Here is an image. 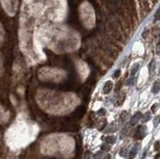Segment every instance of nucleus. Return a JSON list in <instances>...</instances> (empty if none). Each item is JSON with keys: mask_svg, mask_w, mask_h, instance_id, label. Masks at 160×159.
Returning <instances> with one entry per match:
<instances>
[{"mask_svg": "<svg viewBox=\"0 0 160 159\" xmlns=\"http://www.w3.org/2000/svg\"><path fill=\"white\" fill-rule=\"evenodd\" d=\"M36 134H37V129H36L32 122L19 118L8 130L6 141L10 147L20 148L32 141Z\"/></svg>", "mask_w": 160, "mask_h": 159, "instance_id": "nucleus-1", "label": "nucleus"}, {"mask_svg": "<svg viewBox=\"0 0 160 159\" xmlns=\"http://www.w3.org/2000/svg\"><path fill=\"white\" fill-rule=\"evenodd\" d=\"M146 134V127L145 126H139L135 131V139H142Z\"/></svg>", "mask_w": 160, "mask_h": 159, "instance_id": "nucleus-2", "label": "nucleus"}, {"mask_svg": "<svg viewBox=\"0 0 160 159\" xmlns=\"http://www.w3.org/2000/svg\"><path fill=\"white\" fill-rule=\"evenodd\" d=\"M9 119V113L4 111L3 108L0 107V123H6Z\"/></svg>", "mask_w": 160, "mask_h": 159, "instance_id": "nucleus-3", "label": "nucleus"}, {"mask_svg": "<svg viewBox=\"0 0 160 159\" xmlns=\"http://www.w3.org/2000/svg\"><path fill=\"white\" fill-rule=\"evenodd\" d=\"M142 113L140 112H137L133 116L132 119H131V122H130V124H131L132 126H135L137 125V123H139V121L142 119Z\"/></svg>", "mask_w": 160, "mask_h": 159, "instance_id": "nucleus-4", "label": "nucleus"}, {"mask_svg": "<svg viewBox=\"0 0 160 159\" xmlns=\"http://www.w3.org/2000/svg\"><path fill=\"white\" fill-rule=\"evenodd\" d=\"M112 88H113V83L111 82V81H107L103 87V93L104 94L109 93L110 91L112 90Z\"/></svg>", "mask_w": 160, "mask_h": 159, "instance_id": "nucleus-5", "label": "nucleus"}, {"mask_svg": "<svg viewBox=\"0 0 160 159\" xmlns=\"http://www.w3.org/2000/svg\"><path fill=\"white\" fill-rule=\"evenodd\" d=\"M159 91H160V80H157L153 83L152 88H151V92L156 94V93H158Z\"/></svg>", "mask_w": 160, "mask_h": 159, "instance_id": "nucleus-6", "label": "nucleus"}, {"mask_svg": "<svg viewBox=\"0 0 160 159\" xmlns=\"http://www.w3.org/2000/svg\"><path fill=\"white\" fill-rule=\"evenodd\" d=\"M106 125H107V120L106 119H100L99 121H98V125H97V129H98L99 131H102L103 129L106 127Z\"/></svg>", "mask_w": 160, "mask_h": 159, "instance_id": "nucleus-7", "label": "nucleus"}, {"mask_svg": "<svg viewBox=\"0 0 160 159\" xmlns=\"http://www.w3.org/2000/svg\"><path fill=\"white\" fill-rule=\"evenodd\" d=\"M139 68H140V64H139V63H135L134 65L132 66L131 72H130V74H131V77H132V78L135 75V73L138 72V70H139Z\"/></svg>", "mask_w": 160, "mask_h": 159, "instance_id": "nucleus-8", "label": "nucleus"}, {"mask_svg": "<svg viewBox=\"0 0 160 159\" xmlns=\"http://www.w3.org/2000/svg\"><path fill=\"white\" fill-rule=\"evenodd\" d=\"M137 152H138V144L135 145L134 147L132 148V150L130 151V155H129V159H133L137 155Z\"/></svg>", "mask_w": 160, "mask_h": 159, "instance_id": "nucleus-9", "label": "nucleus"}, {"mask_svg": "<svg viewBox=\"0 0 160 159\" xmlns=\"http://www.w3.org/2000/svg\"><path fill=\"white\" fill-rule=\"evenodd\" d=\"M105 141H106V144H115V141H116V137L114 136H108L105 137Z\"/></svg>", "mask_w": 160, "mask_h": 159, "instance_id": "nucleus-10", "label": "nucleus"}, {"mask_svg": "<svg viewBox=\"0 0 160 159\" xmlns=\"http://www.w3.org/2000/svg\"><path fill=\"white\" fill-rule=\"evenodd\" d=\"M142 123H146L147 121H149V120H150L151 116H150V113H149V112H146L145 115H142Z\"/></svg>", "mask_w": 160, "mask_h": 159, "instance_id": "nucleus-11", "label": "nucleus"}, {"mask_svg": "<svg viewBox=\"0 0 160 159\" xmlns=\"http://www.w3.org/2000/svg\"><path fill=\"white\" fill-rule=\"evenodd\" d=\"M154 67H155V61L152 60L148 65V71H149V74H152L154 71Z\"/></svg>", "mask_w": 160, "mask_h": 159, "instance_id": "nucleus-12", "label": "nucleus"}, {"mask_svg": "<svg viewBox=\"0 0 160 159\" xmlns=\"http://www.w3.org/2000/svg\"><path fill=\"white\" fill-rule=\"evenodd\" d=\"M110 149H111L110 144H102V145H101V150H103V151H109Z\"/></svg>", "mask_w": 160, "mask_h": 159, "instance_id": "nucleus-13", "label": "nucleus"}, {"mask_svg": "<svg viewBox=\"0 0 160 159\" xmlns=\"http://www.w3.org/2000/svg\"><path fill=\"white\" fill-rule=\"evenodd\" d=\"M125 97H126V95H125V94H122L120 97H119V101L116 102V105H122L123 104V102L125 100Z\"/></svg>", "mask_w": 160, "mask_h": 159, "instance_id": "nucleus-14", "label": "nucleus"}, {"mask_svg": "<svg viewBox=\"0 0 160 159\" xmlns=\"http://www.w3.org/2000/svg\"><path fill=\"white\" fill-rule=\"evenodd\" d=\"M116 131V127L115 126H110L108 127V128L106 129V133H112V132H115Z\"/></svg>", "mask_w": 160, "mask_h": 159, "instance_id": "nucleus-15", "label": "nucleus"}, {"mask_svg": "<svg viewBox=\"0 0 160 159\" xmlns=\"http://www.w3.org/2000/svg\"><path fill=\"white\" fill-rule=\"evenodd\" d=\"M135 82V78L134 77H133V78H131V79H129L128 81H127V82H126V85H134V83Z\"/></svg>", "mask_w": 160, "mask_h": 159, "instance_id": "nucleus-16", "label": "nucleus"}, {"mask_svg": "<svg viewBox=\"0 0 160 159\" xmlns=\"http://www.w3.org/2000/svg\"><path fill=\"white\" fill-rule=\"evenodd\" d=\"M120 75H121V70H116L113 74V78L114 79H117V78L120 77Z\"/></svg>", "mask_w": 160, "mask_h": 159, "instance_id": "nucleus-17", "label": "nucleus"}, {"mask_svg": "<svg viewBox=\"0 0 160 159\" xmlns=\"http://www.w3.org/2000/svg\"><path fill=\"white\" fill-rule=\"evenodd\" d=\"M160 20V8L157 10V12L154 15V21H159Z\"/></svg>", "mask_w": 160, "mask_h": 159, "instance_id": "nucleus-18", "label": "nucleus"}, {"mask_svg": "<svg viewBox=\"0 0 160 159\" xmlns=\"http://www.w3.org/2000/svg\"><path fill=\"white\" fill-rule=\"evenodd\" d=\"M127 116H128V112H127V111H123V112L121 113V117H120V119L124 121V120L127 118Z\"/></svg>", "mask_w": 160, "mask_h": 159, "instance_id": "nucleus-19", "label": "nucleus"}, {"mask_svg": "<svg viewBox=\"0 0 160 159\" xmlns=\"http://www.w3.org/2000/svg\"><path fill=\"white\" fill-rule=\"evenodd\" d=\"M157 109H158V103H154L152 106H151V112L155 113Z\"/></svg>", "mask_w": 160, "mask_h": 159, "instance_id": "nucleus-20", "label": "nucleus"}, {"mask_svg": "<svg viewBox=\"0 0 160 159\" xmlns=\"http://www.w3.org/2000/svg\"><path fill=\"white\" fill-rule=\"evenodd\" d=\"M154 149H155L156 151H160V141H156L155 144H154Z\"/></svg>", "mask_w": 160, "mask_h": 159, "instance_id": "nucleus-21", "label": "nucleus"}, {"mask_svg": "<svg viewBox=\"0 0 160 159\" xmlns=\"http://www.w3.org/2000/svg\"><path fill=\"white\" fill-rule=\"evenodd\" d=\"M122 85H123V83H122V81H120V82L117 83V85H116V88H115V91H116V92H118V91L120 90Z\"/></svg>", "mask_w": 160, "mask_h": 159, "instance_id": "nucleus-22", "label": "nucleus"}, {"mask_svg": "<svg viewBox=\"0 0 160 159\" xmlns=\"http://www.w3.org/2000/svg\"><path fill=\"white\" fill-rule=\"evenodd\" d=\"M105 113H106V110H105L104 108H101V109H99L98 111H97V114H98V115H101V116L105 115Z\"/></svg>", "mask_w": 160, "mask_h": 159, "instance_id": "nucleus-23", "label": "nucleus"}, {"mask_svg": "<svg viewBox=\"0 0 160 159\" xmlns=\"http://www.w3.org/2000/svg\"><path fill=\"white\" fill-rule=\"evenodd\" d=\"M3 39V28H2L1 24H0V42Z\"/></svg>", "mask_w": 160, "mask_h": 159, "instance_id": "nucleus-24", "label": "nucleus"}, {"mask_svg": "<svg viewBox=\"0 0 160 159\" xmlns=\"http://www.w3.org/2000/svg\"><path fill=\"white\" fill-rule=\"evenodd\" d=\"M1 71H2V58L0 56V73H1Z\"/></svg>", "mask_w": 160, "mask_h": 159, "instance_id": "nucleus-25", "label": "nucleus"}, {"mask_svg": "<svg viewBox=\"0 0 160 159\" xmlns=\"http://www.w3.org/2000/svg\"><path fill=\"white\" fill-rule=\"evenodd\" d=\"M103 159H110V155H106Z\"/></svg>", "mask_w": 160, "mask_h": 159, "instance_id": "nucleus-26", "label": "nucleus"}, {"mask_svg": "<svg viewBox=\"0 0 160 159\" xmlns=\"http://www.w3.org/2000/svg\"><path fill=\"white\" fill-rule=\"evenodd\" d=\"M159 73H160V70H159Z\"/></svg>", "mask_w": 160, "mask_h": 159, "instance_id": "nucleus-27", "label": "nucleus"}]
</instances>
